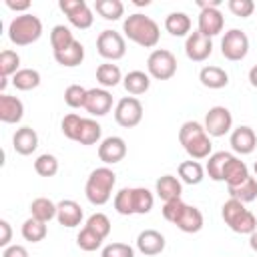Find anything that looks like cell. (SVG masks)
Segmentation results:
<instances>
[{"mask_svg":"<svg viewBox=\"0 0 257 257\" xmlns=\"http://www.w3.org/2000/svg\"><path fill=\"white\" fill-rule=\"evenodd\" d=\"M177 72V58L167 48H155L147 58V74L155 80H169Z\"/></svg>","mask_w":257,"mask_h":257,"instance_id":"obj_4","label":"cell"},{"mask_svg":"<svg viewBox=\"0 0 257 257\" xmlns=\"http://www.w3.org/2000/svg\"><path fill=\"white\" fill-rule=\"evenodd\" d=\"M137 6H149V0H135Z\"/></svg>","mask_w":257,"mask_h":257,"instance_id":"obj_57","label":"cell"},{"mask_svg":"<svg viewBox=\"0 0 257 257\" xmlns=\"http://www.w3.org/2000/svg\"><path fill=\"white\" fill-rule=\"evenodd\" d=\"M20 70V56H18V52L16 50H10V48H6V50H2L0 52V76H14L16 72Z\"/></svg>","mask_w":257,"mask_h":257,"instance_id":"obj_38","label":"cell"},{"mask_svg":"<svg viewBox=\"0 0 257 257\" xmlns=\"http://www.w3.org/2000/svg\"><path fill=\"white\" fill-rule=\"evenodd\" d=\"M34 171L40 177H54L58 173V159L50 153H42L34 161Z\"/></svg>","mask_w":257,"mask_h":257,"instance_id":"obj_40","label":"cell"},{"mask_svg":"<svg viewBox=\"0 0 257 257\" xmlns=\"http://www.w3.org/2000/svg\"><path fill=\"white\" fill-rule=\"evenodd\" d=\"M54 60L60 66H66V68L78 66L84 60V46H82V42L80 40H74L68 48H64L60 52H54Z\"/></svg>","mask_w":257,"mask_h":257,"instance_id":"obj_26","label":"cell"},{"mask_svg":"<svg viewBox=\"0 0 257 257\" xmlns=\"http://www.w3.org/2000/svg\"><path fill=\"white\" fill-rule=\"evenodd\" d=\"M249 175V167L245 165V161H241L239 157L233 155V159L227 163L225 171H223V181L227 183V187H237L241 185Z\"/></svg>","mask_w":257,"mask_h":257,"instance_id":"obj_22","label":"cell"},{"mask_svg":"<svg viewBox=\"0 0 257 257\" xmlns=\"http://www.w3.org/2000/svg\"><path fill=\"white\" fill-rule=\"evenodd\" d=\"M76 38L72 36V30L64 24H56L52 26L50 30V46H52V52H60L64 48H68Z\"/></svg>","mask_w":257,"mask_h":257,"instance_id":"obj_35","label":"cell"},{"mask_svg":"<svg viewBox=\"0 0 257 257\" xmlns=\"http://www.w3.org/2000/svg\"><path fill=\"white\" fill-rule=\"evenodd\" d=\"M86 227L92 229V231H94L96 235H100L102 239H106V237L110 235V229H112L110 219H108L104 213H92V215L86 219Z\"/></svg>","mask_w":257,"mask_h":257,"instance_id":"obj_44","label":"cell"},{"mask_svg":"<svg viewBox=\"0 0 257 257\" xmlns=\"http://www.w3.org/2000/svg\"><path fill=\"white\" fill-rule=\"evenodd\" d=\"M80 122H82L80 114H76V112L66 114V116L62 118V122H60V131H62V135H64L66 139H70V141H76V135H78Z\"/></svg>","mask_w":257,"mask_h":257,"instance_id":"obj_47","label":"cell"},{"mask_svg":"<svg viewBox=\"0 0 257 257\" xmlns=\"http://www.w3.org/2000/svg\"><path fill=\"white\" fill-rule=\"evenodd\" d=\"M12 241V227L6 219H0V247L6 249Z\"/></svg>","mask_w":257,"mask_h":257,"instance_id":"obj_51","label":"cell"},{"mask_svg":"<svg viewBox=\"0 0 257 257\" xmlns=\"http://www.w3.org/2000/svg\"><path fill=\"white\" fill-rule=\"evenodd\" d=\"M84 110L90 116H104L112 110V94L106 88H88Z\"/></svg>","mask_w":257,"mask_h":257,"instance_id":"obj_13","label":"cell"},{"mask_svg":"<svg viewBox=\"0 0 257 257\" xmlns=\"http://www.w3.org/2000/svg\"><path fill=\"white\" fill-rule=\"evenodd\" d=\"M122 84L126 88V92L131 96H139V94H145L151 86V76L143 70H131L124 78H122Z\"/></svg>","mask_w":257,"mask_h":257,"instance_id":"obj_27","label":"cell"},{"mask_svg":"<svg viewBox=\"0 0 257 257\" xmlns=\"http://www.w3.org/2000/svg\"><path fill=\"white\" fill-rule=\"evenodd\" d=\"M221 54L231 62L243 60L249 54V36L245 34V30L241 28L227 30L225 36L221 38Z\"/></svg>","mask_w":257,"mask_h":257,"instance_id":"obj_6","label":"cell"},{"mask_svg":"<svg viewBox=\"0 0 257 257\" xmlns=\"http://www.w3.org/2000/svg\"><path fill=\"white\" fill-rule=\"evenodd\" d=\"M233 159V153L229 151H217L209 157L207 165H205V173L209 175V179L213 181H223V171L227 167V163Z\"/></svg>","mask_w":257,"mask_h":257,"instance_id":"obj_29","label":"cell"},{"mask_svg":"<svg viewBox=\"0 0 257 257\" xmlns=\"http://www.w3.org/2000/svg\"><path fill=\"white\" fill-rule=\"evenodd\" d=\"M2 257H28V251L22 245H8L2 249Z\"/></svg>","mask_w":257,"mask_h":257,"instance_id":"obj_52","label":"cell"},{"mask_svg":"<svg viewBox=\"0 0 257 257\" xmlns=\"http://www.w3.org/2000/svg\"><path fill=\"white\" fill-rule=\"evenodd\" d=\"M219 4H221V0H199L197 2L199 8H209V6H217L219 8Z\"/></svg>","mask_w":257,"mask_h":257,"instance_id":"obj_54","label":"cell"},{"mask_svg":"<svg viewBox=\"0 0 257 257\" xmlns=\"http://www.w3.org/2000/svg\"><path fill=\"white\" fill-rule=\"evenodd\" d=\"M94 10L104 20H120L122 14H124V4L120 0H96Z\"/></svg>","mask_w":257,"mask_h":257,"instance_id":"obj_36","label":"cell"},{"mask_svg":"<svg viewBox=\"0 0 257 257\" xmlns=\"http://www.w3.org/2000/svg\"><path fill=\"white\" fill-rule=\"evenodd\" d=\"M227 6L235 16H241V18H249L255 12V2L253 0H229Z\"/></svg>","mask_w":257,"mask_h":257,"instance_id":"obj_50","label":"cell"},{"mask_svg":"<svg viewBox=\"0 0 257 257\" xmlns=\"http://www.w3.org/2000/svg\"><path fill=\"white\" fill-rule=\"evenodd\" d=\"M96 50L106 62H114L126 54V40L116 30H102L96 36Z\"/></svg>","mask_w":257,"mask_h":257,"instance_id":"obj_5","label":"cell"},{"mask_svg":"<svg viewBox=\"0 0 257 257\" xmlns=\"http://www.w3.org/2000/svg\"><path fill=\"white\" fill-rule=\"evenodd\" d=\"M10 80L16 90H32L40 84V72L34 68H20Z\"/></svg>","mask_w":257,"mask_h":257,"instance_id":"obj_34","label":"cell"},{"mask_svg":"<svg viewBox=\"0 0 257 257\" xmlns=\"http://www.w3.org/2000/svg\"><path fill=\"white\" fill-rule=\"evenodd\" d=\"M116 185V175L110 167H98L94 169L88 179H86V185H84V195L88 199V203L100 207L104 203L110 201L112 197V189Z\"/></svg>","mask_w":257,"mask_h":257,"instance_id":"obj_2","label":"cell"},{"mask_svg":"<svg viewBox=\"0 0 257 257\" xmlns=\"http://www.w3.org/2000/svg\"><path fill=\"white\" fill-rule=\"evenodd\" d=\"M86 94H88V88H84V86H80V84H70V86H66V90H64V102H66L70 108H84Z\"/></svg>","mask_w":257,"mask_h":257,"instance_id":"obj_43","label":"cell"},{"mask_svg":"<svg viewBox=\"0 0 257 257\" xmlns=\"http://www.w3.org/2000/svg\"><path fill=\"white\" fill-rule=\"evenodd\" d=\"M56 205H58L56 221H58L62 227L72 229V227H78V225L82 223L84 213H82V207H80L76 201H72V199H62V201L56 203Z\"/></svg>","mask_w":257,"mask_h":257,"instance_id":"obj_16","label":"cell"},{"mask_svg":"<svg viewBox=\"0 0 257 257\" xmlns=\"http://www.w3.org/2000/svg\"><path fill=\"white\" fill-rule=\"evenodd\" d=\"M114 120L122 128H133L143 120V104L137 96H124L114 106Z\"/></svg>","mask_w":257,"mask_h":257,"instance_id":"obj_8","label":"cell"},{"mask_svg":"<svg viewBox=\"0 0 257 257\" xmlns=\"http://www.w3.org/2000/svg\"><path fill=\"white\" fill-rule=\"evenodd\" d=\"M203 126L209 137H225L233 131V114L227 106H211L205 114Z\"/></svg>","mask_w":257,"mask_h":257,"instance_id":"obj_9","label":"cell"},{"mask_svg":"<svg viewBox=\"0 0 257 257\" xmlns=\"http://www.w3.org/2000/svg\"><path fill=\"white\" fill-rule=\"evenodd\" d=\"M122 32L128 40H133L135 44L143 46V48H155L159 44V38H161V28L159 24L147 16V14H141V12H135V14H128L122 22Z\"/></svg>","mask_w":257,"mask_h":257,"instance_id":"obj_1","label":"cell"},{"mask_svg":"<svg viewBox=\"0 0 257 257\" xmlns=\"http://www.w3.org/2000/svg\"><path fill=\"white\" fill-rule=\"evenodd\" d=\"M199 80L205 88L219 90V88H225L229 84V74L221 66H203L199 72Z\"/></svg>","mask_w":257,"mask_h":257,"instance_id":"obj_21","label":"cell"},{"mask_svg":"<svg viewBox=\"0 0 257 257\" xmlns=\"http://www.w3.org/2000/svg\"><path fill=\"white\" fill-rule=\"evenodd\" d=\"M38 147V135L32 126H20L16 128V133L12 135V149L18 155H32Z\"/></svg>","mask_w":257,"mask_h":257,"instance_id":"obj_18","label":"cell"},{"mask_svg":"<svg viewBox=\"0 0 257 257\" xmlns=\"http://www.w3.org/2000/svg\"><path fill=\"white\" fill-rule=\"evenodd\" d=\"M126 141L118 135H110L100 141L98 145V159L104 165H116L126 157Z\"/></svg>","mask_w":257,"mask_h":257,"instance_id":"obj_11","label":"cell"},{"mask_svg":"<svg viewBox=\"0 0 257 257\" xmlns=\"http://www.w3.org/2000/svg\"><path fill=\"white\" fill-rule=\"evenodd\" d=\"M225 26V16L217 6H209V8H201L199 12V26L197 30L209 38L217 36L219 32H223Z\"/></svg>","mask_w":257,"mask_h":257,"instance_id":"obj_12","label":"cell"},{"mask_svg":"<svg viewBox=\"0 0 257 257\" xmlns=\"http://www.w3.org/2000/svg\"><path fill=\"white\" fill-rule=\"evenodd\" d=\"M165 237L157 229H145L137 235V251L143 253L145 257H155L165 251Z\"/></svg>","mask_w":257,"mask_h":257,"instance_id":"obj_14","label":"cell"},{"mask_svg":"<svg viewBox=\"0 0 257 257\" xmlns=\"http://www.w3.org/2000/svg\"><path fill=\"white\" fill-rule=\"evenodd\" d=\"M102 237L100 235H96L92 229H88L86 225L80 229V233L76 235V245L82 249V251H86V253H92V251H96V249H100L102 247Z\"/></svg>","mask_w":257,"mask_h":257,"instance_id":"obj_39","label":"cell"},{"mask_svg":"<svg viewBox=\"0 0 257 257\" xmlns=\"http://www.w3.org/2000/svg\"><path fill=\"white\" fill-rule=\"evenodd\" d=\"M201 133H205V126H203L201 122H197V120H187V122H183L181 128H179V143L185 145L189 139H193V137H197V135H201Z\"/></svg>","mask_w":257,"mask_h":257,"instance_id":"obj_49","label":"cell"},{"mask_svg":"<svg viewBox=\"0 0 257 257\" xmlns=\"http://www.w3.org/2000/svg\"><path fill=\"white\" fill-rule=\"evenodd\" d=\"M102 137V126L94 120V118H82L78 135H76V143L80 145H96Z\"/></svg>","mask_w":257,"mask_h":257,"instance_id":"obj_31","label":"cell"},{"mask_svg":"<svg viewBox=\"0 0 257 257\" xmlns=\"http://www.w3.org/2000/svg\"><path fill=\"white\" fill-rule=\"evenodd\" d=\"M185 207H187V203H183V199H173V201H167V203L163 205L161 213H163L165 221H169V223L177 225V221L181 219V215H183Z\"/></svg>","mask_w":257,"mask_h":257,"instance_id":"obj_45","label":"cell"},{"mask_svg":"<svg viewBox=\"0 0 257 257\" xmlns=\"http://www.w3.org/2000/svg\"><path fill=\"white\" fill-rule=\"evenodd\" d=\"M165 30L171 36H189L191 34V18L187 12H171L165 18Z\"/></svg>","mask_w":257,"mask_h":257,"instance_id":"obj_24","label":"cell"},{"mask_svg":"<svg viewBox=\"0 0 257 257\" xmlns=\"http://www.w3.org/2000/svg\"><path fill=\"white\" fill-rule=\"evenodd\" d=\"M231 149L237 153V155H251L257 147V135L251 126L243 124V126H237L231 131Z\"/></svg>","mask_w":257,"mask_h":257,"instance_id":"obj_15","label":"cell"},{"mask_svg":"<svg viewBox=\"0 0 257 257\" xmlns=\"http://www.w3.org/2000/svg\"><path fill=\"white\" fill-rule=\"evenodd\" d=\"M227 191H229L231 199H237L241 203H251V201L257 199V179L255 177H247L241 185L227 187Z\"/></svg>","mask_w":257,"mask_h":257,"instance_id":"obj_32","label":"cell"},{"mask_svg":"<svg viewBox=\"0 0 257 257\" xmlns=\"http://www.w3.org/2000/svg\"><path fill=\"white\" fill-rule=\"evenodd\" d=\"M253 171H255V179H257V161H255V165H253Z\"/></svg>","mask_w":257,"mask_h":257,"instance_id":"obj_58","label":"cell"},{"mask_svg":"<svg viewBox=\"0 0 257 257\" xmlns=\"http://www.w3.org/2000/svg\"><path fill=\"white\" fill-rule=\"evenodd\" d=\"M24 116V104L20 98L10 94H0V120L6 124H16Z\"/></svg>","mask_w":257,"mask_h":257,"instance_id":"obj_17","label":"cell"},{"mask_svg":"<svg viewBox=\"0 0 257 257\" xmlns=\"http://www.w3.org/2000/svg\"><path fill=\"white\" fill-rule=\"evenodd\" d=\"M229 229L235 231V233H239V235H251V233L257 229V217H255L249 209H245V211L235 219V223H233Z\"/></svg>","mask_w":257,"mask_h":257,"instance_id":"obj_42","label":"cell"},{"mask_svg":"<svg viewBox=\"0 0 257 257\" xmlns=\"http://www.w3.org/2000/svg\"><path fill=\"white\" fill-rule=\"evenodd\" d=\"M249 245H251V249L257 253V229H255V231L249 235Z\"/></svg>","mask_w":257,"mask_h":257,"instance_id":"obj_56","label":"cell"},{"mask_svg":"<svg viewBox=\"0 0 257 257\" xmlns=\"http://www.w3.org/2000/svg\"><path fill=\"white\" fill-rule=\"evenodd\" d=\"M213 52V40L205 34H201L199 30H193L187 40H185V54L189 60L193 62H203L211 56Z\"/></svg>","mask_w":257,"mask_h":257,"instance_id":"obj_10","label":"cell"},{"mask_svg":"<svg viewBox=\"0 0 257 257\" xmlns=\"http://www.w3.org/2000/svg\"><path fill=\"white\" fill-rule=\"evenodd\" d=\"M42 36V20L36 14H18L8 24V38L16 46H28Z\"/></svg>","mask_w":257,"mask_h":257,"instance_id":"obj_3","label":"cell"},{"mask_svg":"<svg viewBox=\"0 0 257 257\" xmlns=\"http://www.w3.org/2000/svg\"><path fill=\"white\" fill-rule=\"evenodd\" d=\"M20 233H22L24 241H28V243H40V241H44V237H46L48 231H46V223H42V221H38L34 217H28L22 223Z\"/></svg>","mask_w":257,"mask_h":257,"instance_id":"obj_33","label":"cell"},{"mask_svg":"<svg viewBox=\"0 0 257 257\" xmlns=\"http://www.w3.org/2000/svg\"><path fill=\"white\" fill-rule=\"evenodd\" d=\"M4 4L10 8V10H16V12H22V14H26V10L30 8V2L28 0H24V2H14V0H4Z\"/></svg>","mask_w":257,"mask_h":257,"instance_id":"obj_53","label":"cell"},{"mask_svg":"<svg viewBox=\"0 0 257 257\" xmlns=\"http://www.w3.org/2000/svg\"><path fill=\"white\" fill-rule=\"evenodd\" d=\"M249 82H251V86L257 88V64H253L249 70Z\"/></svg>","mask_w":257,"mask_h":257,"instance_id":"obj_55","label":"cell"},{"mask_svg":"<svg viewBox=\"0 0 257 257\" xmlns=\"http://www.w3.org/2000/svg\"><path fill=\"white\" fill-rule=\"evenodd\" d=\"M179 179L187 185H199L203 179H205V167L199 163V161H183L179 163Z\"/></svg>","mask_w":257,"mask_h":257,"instance_id":"obj_30","label":"cell"},{"mask_svg":"<svg viewBox=\"0 0 257 257\" xmlns=\"http://www.w3.org/2000/svg\"><path fill=\"white\" fill-rule=\"evenodd\" d=\"M183 149L187 151V155H189L193 161L209 159V157L213 155V143H211V137L207 135V131L201 133V135H197V137H193V139H189V141L183 145Z\"/></svg>","mask_w":257,"mask_h":257,"instance_id":"obj_20","label":"cell"},{"mask_svg":"<svg viewBox=\"0 0 257 257\" xmlns=\"http://www.w3.org/2000/svg\"><path fill=\"white\" fill-rule=\"evenodd\" d=\"M122 72L118 68V64H112V62H102L96 66V80L100 84V88H114L116 84H120L122 80Z\"/></svg>","mask_w":257,"mask_h":257,"instance_id":"obj_25","label":"cell"},{"mask_svg":"<svg viewBox=\"0 0 257 257\" xmlns=\"http://www.w3.org/2000/svg\"><path fill=\"white\" fill-rule=\"evenodd\" d=\"M205 225V219H203V213L201 209L193 207V205H187L181 219L177 221V229L183 231V233H199Z\"/></svg>","mask_w":257,"mask_h":257,"instance_id":"obj_23","label":"cell"},{"mask_svg":"<svg viewBox=\"0 0 257 257\" xmlns=\"http://www.w3.org/2000/svg\"><path fill=\"white\" fill-rule=\"evenodd\" d=\"M133 203L135 215H147L155 205V197L147 187H133Z\"/></svg>","mask_w":257,"mask_h":257,"instance_id":"obj_37","label":"cell"},{"mask_svg":"<svg viewBox=\"0 0 257 257\" xmlns=\"http://www.w3.org/2000/svg\"><path fill=\"white\" fill-rule=\"evenodd\" d=\"M114 209L118 215H135V203H133V187H122L114 195Z\"/></svg>","mask_w":257,"mask_h":257,"instance_id":"obj_41","label":"cell"},{"mask_svg":"<svg viewBox=\"0 0 257 257\" xmlns=\"http://www.w3.org/2000/svg\"><path fill=\"white\" fill-rule=\"evenodd\" d=\"M56 211H58V205L52 203L48 197H36L30 203V217H34L42 223H48V221L56 219Z\"/></svg>","mask_w":257,"mask_h":257,"instance_id":"obj_28","label":"cell"},{"mask_svg":"<svg viewBox=\"0 0 257 257\" xmlns=\"http://www.w3.org/2000/svg\"><path fill=\"white\" fill-rule=\"evenodd\" d=\"M100 257H135V249L126 243H108L102 247Z\"/></svg>","mask_w":257,"mask_h":257,"instance_id":"obj_48","label":"cell"},{"mask_svg":"<svg viewBox=\"0 0 257 257\" xmlns=\"http://www.w3.org/2000/svg\"><path fill=\"white\" fill-rule=\"evenodd\" d=\"M245 211V203H241V201H237V199H229L227 203H223V207H221V217H223V221H225V225H233L235 223V219L241 215Z\"/></svg>","mask_w":257,"mask_h":257,"instance_id":"obj_46","label":"cell"},{"mask_svg":"<svg viewBox=\"0 0 257 257\" xmlns=\"http://www.w3.org/2000/svg\"><path fill=\"white\" fill-rule=\"evenodd\" d=\"M155 193L159 199H163L165 203L167 201H173V199H181V193H183V183L179 177L175 175H163L157 179L155 183Z\"/></svg>","mask_w":257,"mask_h":257,"instance_id":"obj_19","label":"cell"},{"mask_svg":"<svg viewBox=\"0 0 257 257\" xmlns=\"http://www.w3.org/2000/svg\"><path fill=\"white\" fill-rule=\"evenodd\" d=\"M58 8L66 14L68 22L78 30H86L94 22V12L84 0H60Z\"/></svg>","mask_w":257,"mask_h":257,"instance_id":"obj_7","label":"cell"}]
</instances>
